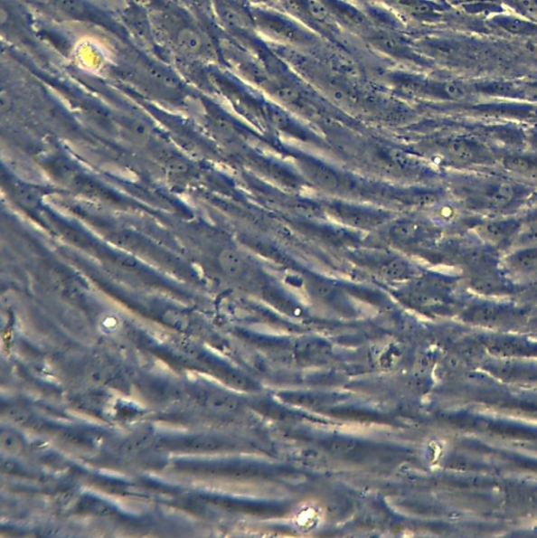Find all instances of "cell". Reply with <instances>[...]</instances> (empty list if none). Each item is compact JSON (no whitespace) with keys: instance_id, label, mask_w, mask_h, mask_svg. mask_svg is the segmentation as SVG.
I'll return each mask as SVG.
<instances>
[{"instance_id":"6da1fadb","label":"cell","mask_w":537,"mask_h":538,"mask_svg":"<svg viewBox=\"0 0 537 538\" xmlns=\"http://www.w3.org/2000/svg\"><path fill=\"white\" fill-rule=\"evenodd\" d=\"M174 43L181 53L190 57H203L210 52L206 36L193 25L180 28L174 34Z\"/></svg>"},{"instance_id":"7a4b0ae2","label":"cell","mask_w":537,"mask_h":538,"mask_svg":"<svg viewBox=\"0 0 537 538\" xmlns=\"http://www.w3.org/2000/svg\"><path fill=\"white\" fill-rule=\"evenodd\" d=\"M480 192L481 194L478 198L485 204L495 207V209L509 205L516 197L515 187L509 183H504V181L484 185Z\"/></svg>"},{"instance_id":"3957f363","label":"cell","mask_w":537,"mask_h":538,"mask_svg":"<svg viewBox=\"0 0 537 538\" xmlns=\"http://www.w3.org/2000/svg\"><path fill=\"white\" fill-rule=\"evenodd\" d=\"M516 231V224L513 222H491L485 224L480 229L482 237L486 241L497 244L503 243L513 236Z\"/></svg>"},{"instance_id":"277c9868","label":"cell","mask_w":537,"mask_h":538,"mask_svg":"<svg viewBox=\"0 0 537 538\" xmlns=\"http://www.w3.org/2000/svg\"><path fill=\"white\" fill-rule=\"evenodd\" d=\"M495 24L498 28L513 35H532L537 33L536 25L521 17H498Z\"/></svg>"},{"instance_id":"5b68a950","label":"cell","mask_w":537,"mask_h":538,"mask_svg":"<svg viewBox=\"0 0 537 538\" xmlns=\"http://www.w3.org/2000/svg\"><path fill=\"white\" fill-rule=\"evenodd\" d=\"M446 151H448L451 158L462 162V164H471V162L477 160L478 155H480L476 146L465 139L450 141L446 146Z\"/></svg>"},{"instance_id":"8992f818","label":"cell","mask_w":537,"mask_h":538,"mask_svg":"<svg viewBox=\"0 0 537 538\" xmlns=\"http://www.w3.org/2000/svg\"><path fill=\"white\" fill-rule=\"evenodd\" d=\"M218 14L223 23L231 25L232 28L244 29L249 27L250 19L244 14L243 11L237 8L234 5L220 2L217 6Z\"/></svg>"},{"instance_id":"52a82bcc","label":"cell","mask_w":537,"mask_h":538,"mask_svg":"<svg viewBox=\"0 0 537 538\" xmlns=\"http://www.w3.org/2000/svg\"><path fill=\"white\" fill-rule=\"evenodd\" d=\"M513 267L521 271L537 269V248H529L513 257Z\"/></svg>"}]
</instances>
